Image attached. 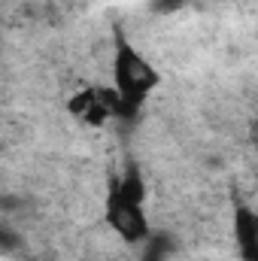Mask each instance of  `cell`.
<instances>
[{
  "mask_svg": "<svg viewBox=\"0 0 258 261\" xmlns=\"http://www.w3.org/2000/svg\"><path fill=\"white\" fill-rule=\"evenodd\" d=\"M155 85H158V76H155L152 64L140 52H134L128 43H122L113 58V88L122 94V100L131 110H137Z\"/></svg>",
  "mask_w": 258,
  "mask_h": 261,
  "instance_id": "cell-1",
  "label": "cell"
},
{
  "mask_svg": "<svg viewBox=\"0 0 258 261\" xmlns=\"http://www.w3.org/2000/svg\"><path fill=\"white\" fill-rule=\"evenodd\" d=\"M234 237L246 261H258V213L252 206H237L234 213Z\"/></svg>",
  "mask_w": 258,
  "mask_h": 261,
  "instance_id": "cell-2",
  "label": "cell"
}]
</instances>
